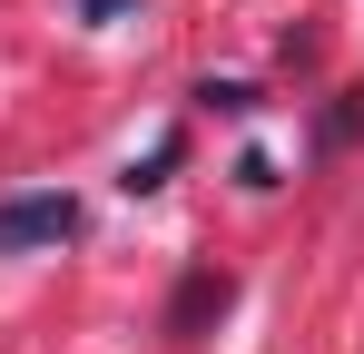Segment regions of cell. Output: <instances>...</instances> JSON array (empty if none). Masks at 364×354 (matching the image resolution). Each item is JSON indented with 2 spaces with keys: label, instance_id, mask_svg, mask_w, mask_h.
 <instances>
[{
  "label": "cell",
  "instance_id": "5b68a950",
  "mask_svg": "<svg viewBox=\"0 0 364 354\" xmlns=\"http://www.w3.org/2000/svg\"><path fill=\"white\" fill-rule=\"evenodd\" d=\"M79 10H89V20H119V10H128V0H79Z\"/></svg>",
  "mask_w": 364,
  "mask_h": 354
},
{
  "label": "cell",
  "instance_id": "7a4b0ae2",
  "mask_svg": "<svg viewBox=\"0 0 364 354\" xmlns=\"http://www.w3.org/2000/svg\"><path fill=\"white\" fill-rule=\"evenodd\" d=\"M207 315H227V276H187L178 305H168V335H197Z\"/></svg>",
  "mask_w": 364,
  "mask_h": 354
},
{
  "label": "cell",
  "instance_id": "3957f363",
  "mask_svg": "<svg viewBox=\"0 0 364 354\" xmlns=\"http://www.w3.org/2000/svg\"><path fill=\"white\" fill-rule=\"evenodd\" d=\"M168 168H178V138H158L138 168H128V197H148V187H168Z\"/></svg>",
  "mask_w": 364,
  "mask_h": 354
},
{
  "label": "cell",
  "instance_id": "6da1fadb",
  "mask_svg": "<svg viewBox=\"0 0 364 354\" xmlns=\"http://www.w3.org/2000/svg\"><path fill=\"white\" fill-rule=\"evenodd\" d=\"M79 236V197L69 187H30V197H0V256H30V246H69Z\"/></svg>",
  "mask_w": 364,
  "mask_h": 354
},
{
  "label": "cell",
  "instance_id": "277c9868",
  "mask_svg": "<svg viewBox=\"0 0 364 354\" xmlns=\"http://www.w3.org/2000/svg\"><path fill=\"white\" fill-rule=\"evenodd\" d=\"M197 109H227V118H246V109H256V89H246V79H197Z\"/></svg>",
  "mask_w": 364,
  "mask_h": 354
}]
</instances>
